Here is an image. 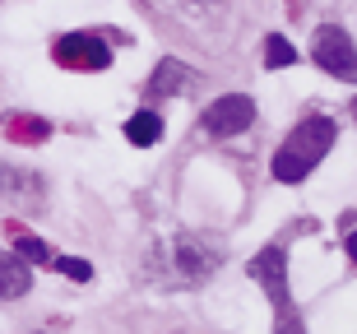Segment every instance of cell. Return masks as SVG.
Listing matches in <instances>:
<instances>
[{
	"label": "cell",
	"instance_id": "1",
	"mask_svg": "<svg viewBox=\"0 0 357 334\" xmlns=\"http://www.w3.org/2000/svg\"><path fill=\"white\" fill-rule=\"evenodd\" d=\"M334 135L339 130H334L330 116H306L302 126L283 139V149L274 153V181H283V186L306 181V172H316V162L330 153Z\"/></svg>",
	"mask_w": 357,
	"mask_h": 334
},
{
	"label": "cell",
	"instance_id": "2",
	"mask_svg": "<svg viewBox=\"0 0 357 334\" xmlns=\"http://www.w3.org/2000/svg\"><path fill=\"white\" fill-rule=\"evenodd\" d=\"M311 61H316L325 75H334V79L357 84V47H353V38H348L344 28H334V24L316 28V42H311Z\"/></svg>",
	"mask_w": 357,
	"mask_h": 334
},
{
	"label": "cell",
	"instance_id": "3",
	"mask_svg": "<svg viewBox=\"0 0 357 334\" xmlns=\"http://www.w3.org/2000/svg\"><path fill=\"white\" fill-rule=\"evenodd\" d=\"M255 126V103L246 93H223L204 107V130L218 135V139H232V135L251 130Z\"/></svg>",
	"mask_w": 357,
	"mask_h": 334
},
{
	"label": "cell",
	"instance_id": "4",
	"mask_svg": "<svg viewBox=\"0 0 357 334\" xmlns=\"http://www.w3.org/2000/svg\"><path fill=\"white\" fill-rule=\"evenodd\" d=\"M251 274H255V283L269 293V302L278 307V316L288 321L292 307H288V255H283V246H265V251L251 260Z\"/></svg>",
	"mask_w": 357,
	"mask_h": 334
},
{
	"label": "cell",
	"instance_id": "5",
	"mask_svg": "<svg viewBox=\"0 0 357 334\" xmlns=\"http://www.w3.org/2000/svg\"><path fill=\"white\" fill-rule=\"evenodd\" d=\"M33 288V269L19 251H0V302H14V297H24Z\"/></svg>",
	"mask_w": 357,
	"mask_h": 334
},
{
	"label": "cell",
	"instance_id": "6",
	"mask_svg": "<svg viewBox=\"0 0 357 334\" xmlns=\"http://www.w3.org/2000/svg\"><path fill=\"white\" fill-rule=\"evenodd\" d=\"M185 79H190V70L176 61V56H167L158 66V75L149 79V98H167V93H176V89H185Z\"/></svg>",
	"mask_w": 357,
	"mask_h": 334
},
{
	"label": "cell",
	"instance_id": "7",
	"mask_svg": "<svg viewBox=\"0 0 357 334\" xmlns=\"http://www.w3.org/2000/svg\"><path fill=\"white\" fill-rule=\"evenodd\" d=\"M126 139L139 144V149L158 144V139H162V116H158V112H135V116L126 121Z\"/></svg>",
	"mask_w": 357,
	"mask_h": 334
},
{
	"label": "cell",
	"instance_id": "8",
	"mask_svg": "<svg viewBox=\"0 0 357 334\" xmlns=\"http://www.w3.org/2000/svg\"><path fill=\"white\" fill-rule=\"evenodd\" d=\"M61 56H79L84 66H93V70H102L112 56H107V47L98 38H70V42H61Z\"/></svg>",
	"mask_w": 357,
	"mask_h": 334
},
{
	"label": "cell",
	"instance_id": "9",
	"mask_svg": "<svg viewBox=\"0 0 357 334\" xmlns=\"http://www.w3.org/2000/svg\"><path fill=\"white\" fill-rule=\"evenodd\" d=\"M265 66H269V70H288V66H297V47H292L283 33H269V42H265Z\"/></svg>",
	"mask_w": 357,
	"mask_h": 334
},
{
	"label": "cell",
	"instance_id": "10",
	"mask_svg": "<svg viewBox=\"0 0 357 334\" xmlns=\"http://www.w3.org/2000/svg\"><path fill=\"white\" fill-rule=\"evenodd\" d=\"M176 251H181V269H185V274H199V279H204V274L213 269V255L204 251L199 241H190V237H185L181 246H176Z\"/></svg>",
	"mask_w": 357,
	"mask_h": 334
},
{
	"label": "cell",
	"instance_id": "11",
	"mask_svg": "<svg viewBox=\"0 0 357 334\" xmlns=\"http://www.w3.org/2000/svg\"><path fill=\"white\" fill-rule=\"evenodd\" d=\"M14 251L24 255L28 265H52V260H56L52 246H47V241H38V237H28V232H24V237H14Z\"/></svg>",
	"mask_w": 357,
	"mask_h": 334
},
{
	"label": "cell",
	"instance_id": "12",
	"mask_svg": "<svg viewBox=\"0 0 357 334\" xmlns=\"http://www.w3.org/2000/svg\"><path fill=\"white\" fill-rule=\"evenodd\" d=\"M0 190L5 195H42V186H38V176L33 172H10V167H0Z\"/></svg>",
	"mask_w": 357,
	"mask_h": 334
},
{
	"label": "cell",
	"instance_id": "13",
	"mask_svg": "<svg viewBox=\"0 0 357 334\" xmlns=\"http://www.w3.org/2000/svg\"><path fill=\"white\" fill-rule=\"evenodd\" d=\"M52 265L61 269V274H70V279H79V283H89V279H93V265H89V260H70V255H61V251H56V260H52Z\"/></svg>",
	"mask_w": 357,
	"mask_h": 334
},
{
	"label": "cell",
	"instance_id": "14",
	"mask_svg": "<svg viewBox=\"0 0 357 334\" xmlns=\"http://www.w3.org/2000/svg\"><path fill=\"white\" fill-rule=\"evenodd\" d=\"M344 251L353 255V265H357V232H348V241H344Z\"/></svg>",
	"mask_w": 357,
	"mask_h": 334
},
{
	"label": "cell",
	"instance_id": "15",
	"mask_svg": "<svg viewBox=\"0 0 357 334\" xmlns=\"http://www.w3.org/2000/svg\"><path fill=\"white\" fill-rule=\"evenodd\" d=\"M353 107H357V103H353Z\"/></svg>",
	"mask_w": 357,
	"mask_h": 334
}]
</instances>
